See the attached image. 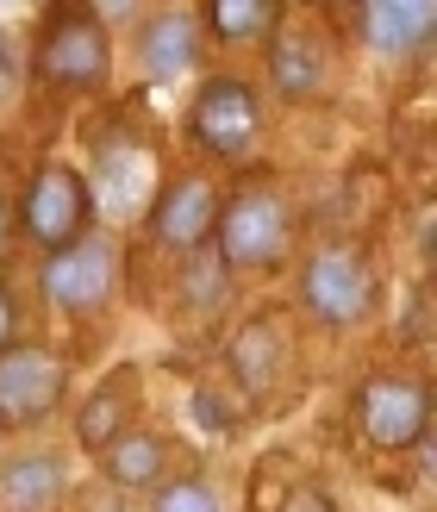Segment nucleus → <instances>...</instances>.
<instances>
[{
    "instance_id": "obj_1",
    "label": "nucleus",
    "mask_w": 437,
    "mask_h": 512,
    "mask_svg": "<svg viewBox=\"0 0 437 512\" xmlns=\"http://www.w3.org/2000/svg\"><path fill=\"white\" fill-rule=\"evenodd\" d=\"M213 238H219V263L225 269H269L281 263V250H288V200L275 188H238L219 207L213 219Z\"/></svg>"
},
{
    "instance_id": "obj_2",
    "label": "nucleus",
    "mask_w": 437,
    "mask_h": 512,
    "mask_svg": "<svg viewBox=\"0 0 437 512\" xmlns=\"http://www.w3.org/2000/svg\"><path fill=\"white\" fill-rule=\"evenodd\" d=\"M107 69H113L107 25L82 7L50 13V25L38 32V82L63 88V94H88V88L107 82Z\"/></svg>"
},
{
    "instance_id": "obj_3",
    "label": "nucleus",
    "mask_w": 437,
    "mask_h": 512,
    "mask_svg": "<svg viewBox=\"0 0 437 512\" xmlns=\"http://www.w3.org/2000/svg\"><path fill=\"white\" fill-rule=\"evenodd\" d=\"M300 294L325 325H363L375 313V269H369V256L356 244H331V250H319L313 263H306Z\"/></svg>"
},
{
    "instance_id": "obj_4",
    "label": "nucleus",
    "mask_w": 437,
    "mask_h": 512,
    "mask_svg": "<svg viewBox=\"0 0 437 512\" xmlns=\"http://www.w3.org/2000/svg\"><path fill=\"white\" fill-rule=\"evenodd\" d=\"M356 419H363L369 444H381V450L425 444V431H431V394L419 388L413 375L381 369V375L363 381V394H356Z\"/></svg>"
},
{
    "instance_id": "obj_5",
    "label": "nucleus",
    "mask_w": 437,
    "mask_h": 512,
    "mask_svg": "<svg viewBox=\"0 0 437 512\" xmlns=\"http://www.w3.org/2000/svg\"><path fill=\"white\" fill-rule=\"evenodd\" d=\"M19 219H25V232H32L44 250L75 244V238L88 232V182L69 163H44L32 175V188H25Z\"/></svg>"
},
{
    "instance_id": "obj_6",
    "label": "nucleus",
    "mask_w": 437,
    "mask_h": 512,
    "mask_svg": "<svg viewBox=\"0 0 437 512\" xmlns=\"http://www.w3.org/2000/svg\"><path fill=\"white\" fill-rule=\"evenodd\" d=\"M113 275H119V250L107 238H88L82 232L75 244H63L44 263V300L63 306V313H94V306H107Z\"/></svg>"
},
{
    "instance_id": "obj_7",
    "label": "nucleus",
    "mask_w": 437,
    "mask_h": 512,
    "mask_svg": "<svg viewBox=\"0 0 437 512\" xmlns=\"http://www.w3.org/2000/svg\"><path fill=\"white\" fill-rule=\"evenodd\" d=\"M188 119H194V138L207 144L213 157H244L256 144V132H263V100H256V88L238 82V75H219V82L200 88Z\"/></svg>"
},
{
    "instance_id": "obj_8",
    "label": "nucleus",
    "mask_w": 437,
    "mask_h": 512,
    "mask_svg": "<svg viewBox=\"0 0 437 512\" xmlns=\"http://www.w3.org/2000/svg\"><path fill=\"white\" fill-rule=\"evenodd\" d=\"M69 369L44 344H13L0 350V425H38L63 400Z\"/></svg>"
},
{
    "instance_id": "obj_9",
    "label": "nucleus",
    "mask_w": 437,
    "mask_h": 512,
    "mask_svg": "<svg viewBox=\"0 0 437 512\" xmlns=\"http://www.w3.org/2000/svg\"><path fill=\"white\" fill-rule=\"evenodd\" d=\"M157 194V150H144L138 138H113L94 157V207L107 219H138Z\"/></svg>"
},
{
    "instance_id": "obj_10",
    "label": "nucleus",
    "mask_w": 437,
    "mask_h": 512,
    "mask_svg": "<svg viewBox=\"0 0 437 512\" xmlns=\"http://www.w3.org/2000/svg\"><path fill=\"white\" fill-rule=\"evenodd\" d=\"M213 219H219V194H213V182H200V175H182V182L157 200V213H150L157 238L175 244V250H200L213 238Z\"/></svg>"
},
{
    "instance_id": "obj_11",
    "label": "nucleus",
    "mask_w": 437,
    "mask_h": 512,
    "mask_svg": "<svg viewBox=\"0 0 437 512\" xmlns=\"http://www.w3.org/2000/svg\"><path fill=\"white\" fill-rule=\"evenodd\" d=\"M200 57V19L194 13H157L144 25V75L150 82H175L182 69H194Z\"/></svg>"
},
{
    "instance_id": "obj_12",
    "label": "nucleus",
    "mask_w": 437,
    "mask_h": 512,
    "mask_svg": "<svg viewBox=\"0 0 437 512\" xmlns=\"http://www.w3.org/2000/svg\"><path fill=\"white\" fill-rule=\"evenodd\" d=\"M163 463H169V444L157 431H119V438L100 450V475H107L113 494H132V488L163 481Z\"/></svg>"
},
{
    "instance_id": "obj_13",
    "label": "nucleus",
    "mask_w": 437,
    "mask_h": 512,
    "mask_svg": "<svg viewBox=\"0 0 437 512\" xmlns=\"http://www.w3.org/2000/svg\"><path fill=\"white\" fill-rule=\"evenodd\" d=\"M231 369L250 394H263L269 381L288 369V344H281V325L275 319H244V331L231 338Z\"/></svg>"
},
{
    "instance_id": "obj_14",
    "label": "nucleus",
    "mask_w": 437,
    "mask_h": 512,
    "mask_svg": "<svg viewBox=\"0 0 437 512\" xmlns=\"http://www.w3.org/2000/svg\"><path fill=\"white\" fill-rule=\"evenodd\" d=\"M269 75L281 94H313L319 75H325V50L319 38L306 32V25H288V32H275V50H269Z\"/></svg>"
},
{
    "instance_id": "obj_15",
    "label": "nucleus",
    "mask_w": 437,
    "mask_h": 512,
    "mask_svg": "<svg viewBox=\"0 0 437 512\" xmlns=\"http://www.w3.org/2000/svg\"><path fill=\"white\" fill-rule=\"evenodd\" d=\"M63 494V463L57 456H19L13 469H0V506L7 512H44Z\"/></svg>"
},
{
    "instance_id": "obj_16",
    "label": "nucleus",
    "mask_w": 437,
    "mask_h": 512,
    "mask_svg": "<svg viewBox=\"0 0 437 512\" xmlns=\"http://www.w3.org/2000/svg\"><path fill=\"white\" fill-rule=\"evenodd\" d=\"M363 32H369L375 50L406 57L413 44H425V32H431V7H425V0H400V7L375 0V7H363Z\"/></svg>"
},
{
    "instance_id": "obj_17",
    "label": "nucleus",
    "mask_w": 437,
    "mask_h": 512,
    "mask_svg": "<svg viewBox=\"0 0 437 512\" xmlns=\"http://www.w3.org/2000/svg\"><path fill=\"white\" fill-rule=\"evenodd\" d=\"M132 406H138V394H132V381H107L88 406H82V419H75V438H82L88 450H107L119 431H125V419H132Z\"/></svg>"
},
{
    "instance_id": "obj_18",
    "label": "nucleus",
    "mask_w": 437,
    "mask_h": 512,
    "mask_svg": "<svg viewBox=\"0 0 437 512\" xmlns=\"http://www.w3.org/2000/svg\"><path fill=\"white\" fill-rule=\"evenodd\" d=\"M200 19H207L225 44H256V38L275 32L281 7H275V0H207V13H200Z\"/></svg>"
},
{
    "instance_id": "obj_19",
    "label": "nucleus",
    "mask_w": 437,
    "mask_h": 512,
    "mask_svg": "<svg viewBox=\"0 0 437 512\" xmlns=\"http://www.w3.org/2000/svg\"><path fill=\"white\" fill-rule=\"evenodd\" d=\"M157 512H225V506H219V494H213V481L182 475V481H169V488L157 494Z\"/></svg>"
},
{
    "instance_id": "obj_20",
    "label": "nucleus",
    "mask_w": 437,
    "mask_h": 512,
    "mask_svg": "<svg viewBox=\"0 0 437 512\" xmlns=\"http://www.w3.org/2000/svg\"><path fill=\"white\" fill-rule=\"evenodd\" d=\"M263 512H338V506H331V500L313 488V481H288V488H281Z\"/></svg>"
},
{
    "instance_id": "obj_21",
    "label": "nucleus",
    "mask_w": 437,
    "mask_h": 512,
    "mask_svg": "<svg viewBox=\"0 0 437 512\" xmlns=\"http://www.w3.org/2000/svg\"><path fill=\"white\" fill-rule=\"evenodd\" d=\"M425 331H431V294L419 288V300H413V319H406V338H413V344H419V338H425Z\"/></svg>"
},
{
    "instance_id": "obj_22",
    "label": "nucleus",
    "mask_w": 437,
    "mask_h": 512,
    "mask_svg": "<svg viewBox=\"0 0 437 512\" xmlns=\"http://www.w3.org/2000/svg\"><path fill=\"white\" fill-rule=\"evenodd\" d=\"M0 350H13V294H7V281H0Z\"/></svg>"
},
{
    "instance_id": "obj_23",
    "label": "nucleus",
    "mask_w": 437,
    "mask_h": 512,
    "mask_svg": "<svg viewBox=\"0 0 437 512\" xmlns=\"http://www.w3.org/2000/svg\"><path fill=\"white\" fill-rule=\"evenodd\" d=\"M13 94V50H7V38H0V100Z\"/></svg>"
},
{
    "instance_id": "obj_24",
    "label": "nucleus",
    "mask_w": 437,
    "mask_h": 512,
    "mask_svg": "<svg viewBox=\"0 0 437 512\" xmlns=\"http://www.w3.org/2000/svg\"><path fill=\"white\" fill-rule=\"evenodd\" d=\"M88 512H125V500L119 494H100V500H88Z\"/></svg>"
},
{
    "instance_id": "obj_25",
    "label": "nucleus",
    "mask_w": 437,
    "mask_h": 512,
    "mask_svg": "<svg viewBox=\"0 0 437 512\" xmlns=\"http://www.w3.org/2000/svg\"><path fill=\"white\" fill-rule=\"evenodd\" d=\"M0 244H7V200H0Z\"/></svg>"
}]
</instances>
